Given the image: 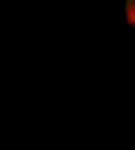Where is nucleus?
Here are the masks:
<instances>
[{
  "label": "nucleus",
  "instance_id": "nucleus-1",
  "mask_svg": "<svg viewBox=\"0 0 135 150\" xmlns=\"http://www.w3.org/2000/svg\"><path fill=\"white\" fill-rule=\"evenodd\" d=\"M125 11L129 23L135 28V0H127Z\"/></svg>",
  "mask_w": 135,
  "mask_h": 150
}]
</instances>
